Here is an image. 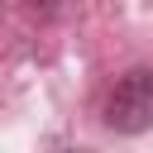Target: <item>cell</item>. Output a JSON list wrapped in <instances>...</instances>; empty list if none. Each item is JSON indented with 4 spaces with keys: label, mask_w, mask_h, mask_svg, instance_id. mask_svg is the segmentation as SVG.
<instances>
[{
    "label": "cell",
    "mask_w": 153,
    "mask_h": 153,
    "mask_svg": "<svg viewBox=\"0 0 153 153\" xmlns=\"http://www.w3.org/2000/svg\"><path fill=\"white\" fill-rule=\"evenodd\" d=\"M100 124L124 139L153 129V67H129L124 76H115L100 100Z\"/></svg>",
    "instance_id": "cell-1"
}]
</instances>
